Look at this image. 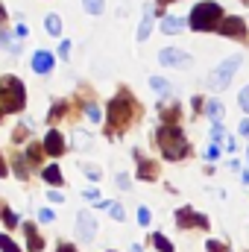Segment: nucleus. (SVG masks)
I'll list each match as a JSON object with an SVG mask.
<instances>
[{
  "label": "nucleus",
  "mask_w": 249,
  "mask_h": 252,
  "mask_svg": "<svg viewBox=\"0 0 249 252\" xmlns=\"http://www.w3.org/2000/svg\"><path fill=\"white\" fill-rule=\"evenodd\" d=\"M47 199H50V202H62L64 196L59 193V190H50V193H47Z\"/></svg>",
  "instance_id": "36"
},
{
  "label": "nucleus",
  "mask_w": 249,
  "mask_h": 252,
  "mask_svg": "<svg viewBox=\"0 0 249 252\" xmlns=\"http://www.w3.org/2000/svg\"><path fill=\"white\" fill-rule=\"evenodd\" d=\"M247 156H249V150H247Z\"/></svg>",
  "instance_id": "46"
},
{
  "label": "nucleus",
  "mask_w": 249,
  "mask_h": 252,
  "mask_svg": "<svg viewBox=\"0 0 249 252\" xmlns=\"http://www.w3.org/2000/svg\"><path fill=\"white\" fill-rule=\"evenodd\" d=\"M135 158H138V176H141V179H156V176H158V164H156V161L141 158V153H135Z\"/></svg>",
  "instance_id": "12"
},
{
  "label": "nucleus",
  "mask_w": 249,
  "mask_h": 252,
  "mask_svg": "<svg viewBox=\"0 0 249 252\" xmlns=\"http://www.w3.org/2000/svg\"><path fill=\"white\" fill-rule=\"evenodd\" d=\"M244 3H249V0H244Z\"/></svg>",
  "instance_id": "45"
},
{
  "label": "nucleus",
  "mask_w": 249,
  "mask_h": 252,
  "mask_svg": "<svg viewBox=\"0 0 249 252\" xmlns=\"http://www.w3.org/2000/svg\"><path fill=\"white\" fill-rule=\"evenodd\" d=\"M241 135H244V138H249V121H244V124H241Z\"/></svg>",
  "instance_id": "40"
},
{
  "label": "nucleus",
  "mask_w": 249,
  "mask_h": 252,
  "mask_svg": "<svg viewBox=\"0 0 249 252\" xmlns=\"http://www.w3.org/2000/svg\"><path fill=\"white\" fill-rule=\"evenodd\" d=\"M182 27H185V18H179V15H167V18L161 21V32H167V35L179 32Z\"/></svg>",
  "instance_id": "14"
},
{
  "label": "nucleus",
  "mask_w": 249,
  "mask_h": 252,
  "mask_svg": "<svg viewBox=\"0 0 249 252\" xmlns=\"http://www.w3.org/2000/svg\"><path fill=\"white\" fill-rule=\"evenodd\" d=\"M156 141H158V147L164 150V156H167L170 161L187 156V141H185V135H182L179 126H161V129L156 132Z\"/></svg>",
  "instance_id": "2"
},
{
  "label": "nucleus",
  "mask_w": 249,
  "mask_h": 252,
  "mask_svg": "<svg viewBox=\"0 0 249 252\" xmlns=\"http://www.w3.org/2000/svg\"><path fill=\"white\" fill-rule=\"evenodd\" d=\"M211 138H214V144H220V141L226 138V129H223L220 124H214V129H211Z\"/></svg>",
  "instance_id": "25"
},
{
  "label": "nucleus",
  "mask_w": 249,
  "mask_h": 252,
  "mask_svg": "<svg viewBox=\"0 0 249 252\" xmlns=\"http://www.w3.org/2000/svg\"><path fill=\"white\" fill-rule=\"evenodd\" d=\"M0 252H21V250L15 247V241L9 235H0Z\"/></svg>",
  "instance_id": "24"
},
{
  "label": "nucleus",
  "mask_w": 249,
  "mask_h": 252,
  "mask_svg": "<svg viewBox=\"0 0 249 252\" xmlns=\"http://www.w3.org/2000/svg\"><path fill=\"white\" fill-rule=\"evenodd\" d=\"M190 103H193V109H196V112H202V109H205V100H202V97H193Z\"/></svg>",
  "instance_id": "33"
},
{
  "label": "nucleus",
  "mask_w": 249,
  "mask_h": 252,
  "mask_svg": "<svg viewBox=\"0 0 249 252\" xmlns=\"http://www.w3.org/2000/svg\"><path fill=\"white\" fill-rule=\"evenodd\" d=\"M38 217H41L44 223H50V220H53V211H50V208H41V211H38Z\"/></svg>",
  "instance_id": "31"
},
{
  "label": "nucleus",
  "mask_w": 249,
  "mask_h": 252,
  "mask_svg": "<svg viewBox=\"0 0 249 252\" xmlns=\"http://www.w3.org/2000/svg\"><path fill=\"white\" fill-rule=\"evenodd\" d=\"M176 223L187 229V226H199V229H208V220H205V214H196L193 208H179L176 211Z\"/></svg>",
  "instance_id": "6"
},
{
  "label": "nucleus",
  "mask_w": 249,
  "mask_h": 252,
  "mask_svg": "<svg viewBox=\"0 0 249 252\" xmlns=\"http://www.w3.org/2000/svg\"><path fill=\"white\" fill-rule=\"evenodd\" d=\"M0 118H3V109H0Z\"/></svg>",
  "instance_id": "44"
},
{
  "label": "nucleus",
  "mask_w": 249,
  "mask_h": 252,
  "mask_svg": "<svg viewBox=\"0 0 249 252\" xmlns=\"http://www.w3.org/2000/svg\"><path fill=\"white\" fill-rule=\"evenodd\" d=\"M44 153H50V156H62L64 153V138L59 135V129H50V132H47V138H44Z\"/></svg>",
  "instance_id": "9"
},
{
  "label": "nucleus",
  "mask_w": 249,
  "mask_h": 252,
  "mask_svg": "<svg viewBox=\"0 0 249 252\" xmlns=\"http://www.w3.org/2000/svg\"><path fill=\"white\" fill-rule=\"evenodd\" d=\"M0 214H3V223H6L9 229H15V226H18V220H21V217H18L15 211H9V208H6L3 202H0Z\"/></svg>",
  "instance_id": "19"
},
{
  "label": "nucleus",
  "mask_w": 249,
  "mask_h": 252,
  "mask_svg": "<svg viewBox=\"0 0 249 252\" xmlns=\"http://www.w3.org/2000/svg\"><path fill=\"white\" fill-rule=\"evenodd\" d=\"M82 196H85V199H97V190H94V188H88L85 193H82Z\"/></svg>",
  "instance_id": "39"
},
{
  "label": "nucleus",
  "mask_w": 249,
  "mask_h": 252,
  "mask_svg": "<svg viewBox=\"0 0 249 252\" xmlns=\"http://www.w3.org/2000/svg\"><path fill=\"white\" fill-rule=\"evenodd\" d=\"M208 115H211L214 124H220V118H223V106H220L217 100H211V103H208Z\"/></svg>",
  "instance_id": "22"
},
{
  "label": "nucleus",
  "mask_w": 249,
  "mask_h": 252,
  "mask_svg": "<svg viewBox=\"0 0 249 252\" xmlns=\"http://www.w3.org/2000/svg\"><path fill=\"white\" fill-rule=\"evenodd\" d=\"M153 244H156V250H158V252H173V247H170V241H167L164 235H158V232L153 235Z\"/></svg>",
  "instance_id": "20"
},
{
  "label": "nucleus",
  "mask_w": 249,
  "mask_h": 252,
  "mask_svg": "<svg viewBox=\"0 0 249 252\" xmlns=\"http://www.w3.org/2000/svg\"><path fill=\"white\" fill-rule=\"evenodd\" d=\"M109 211H112V217H115V220H124V208H121L118 202H112V205H109Z\"/></svg>",
  "instance_id": "29"
},
{
  "label": "nucleus",
  "mask_w": 249,
  "mask_h": 252,
  "mask_svg": "<svg viewBox=\"0 0 249 252\" xmlns=\"http://www.w3.org/2000/svg\"><path fill=\"white\" fill-rule=\"evenodd\" d=\"M238 67H241V56H229L226 62H220L211 73H208V88H214V91L226 88V85L232 82V76H235Z\"/></svg>",
  "instance_id": "5"
},
{
  "label": "nucleus",
  "mask_w": 249,
  "mask_h": 252,
  "mask_svg": "<svg viewBox=\"0 0 249 252\" xmlns=\"http://www.w3.org/2000/svg\"><path fill=\"white\" fill-rule=\"evenodd\" d=\"M220 32L229 35V38H247V24H244V18L232 15V18H226V21L220 24Z\"/></svg>",
  "instance_id": "8"
},
{
  "label": "nucleus",
  "mask_w": 249,
  "mask_h": 252,
  "mask_svg": "<svg viewBox=\"0 0 249 252\" xmlns=\"http://www.w3.org/2000/svg\"><path fill=\"white\" fill-rule=\"evenodd\" d=\"M138 223L141 226H150V208H144V205L138 208Z\"/></svg>",
  "instance_id": "26"
},
{
  "label": "nucleus",
  "mask_w": 249,
  "mask_h": 252,
  "mask_svg": "<svg viewBox=\"0 0 249 252\" xmlns=\"http://www.w3.org/2000/svg\"><path fill=\"white\" fill-rule=\"evenodd\" d=\"M15 35H18V38H27V27H24V24H18V30H15Z\"/></svg>",
  "instance_id": "38"
},
{
  "label": "nucleus",
  "mask_w": 249,
  "mask_h": 252,
  "mask_svg": "<svg viewBox=\"0 0 249 252\" xmlns=\"http://www.w3.org/2000/svg\"><path fill=\"white\" fill-rule=\"evenodd\" d=\"M85 173H88V179H100V170H97V167H91V164L85 167Z\"/></svg>",
  "instance_id": "34"
},
{
  "label": "nucleus",
  "mask_w": 249,
  "mask_h": 252,
  "mask_svg": "<svg viewBox=\"0 0 249 252\" xmlns=\"http://www.w3.org/2000/svg\"><path fill=\"white\" fill-rule=\"evenodd\" d=\"M32 70H35V73H50V70H53V53L38 50V53L32 56Z\"/></svg>",
  "instance_id": "11"
},
{
  "label": "nucleus",
  "mask_w": 249,
  "mask_h": 252,
  "mask_svg": "<svg viewBox=\"0 0 249 252\" xmlns=\"http://www.w3.org/2000/svg\"><path fill=\"white\" fill-rule=\"evenodd\" d=\"M0 176H6V161H3V156H0Z\"/></svg>",
  "instance_id": "41"
},
{
  "label": "nucleus",
  "mask_w": 249,
  "mask_h": 252,
  "mask_svg": "<svg viewBox=\"0 0 249 252\" xmlns=\"http://www.w3.org/2000/svg\"><path fill=\"white\" fill-rule=\"evenodd\" d=\"M27 103V91H24V82L18 76H3L0 79V109L3 112H21Z\"/></svg>",
  "instance_id": "3"
},
{
  "label": "nucleus",
  "mask_w": 249,
  "mask_h": 252,
  "mask_svg": "<svg viewBox=\"0 0 249 252\" xmlns=\"http://www.w3.org/2000/svg\"><path fill=\"white\" fill-rule=\"evenodd\" d=\"M94 229H97V226H94V217H91V214H79V217H76V235H79L82 241H91V238H94Z\"/></svg>",
  "instance_id": "10"
},
{
  "label": "nucleus",
  "mask_w": 249,
  "mask_h": 252,
  "mask_svg": "<svg viewBox=\"0 0 249 252\" xmlns=\"http://www.w3.org/2000/svg\"><path fill=\"white\" fill-rule=\"evenodd\" d=\"M223 21H226L223 9H220L217 3H211V0L196 3V6H193V12H190V27H193V30H199V32L220 30V24H223Z\"/></svg>",
  "instance_id": "1"
},
{
  "label": "nucleus",
  "mask_w": 249,
  "mask_h": 252,
  "mask_svg": "<svg viewBox=\"0 0 249 252\" xmlns=\"http://www.w3.org/2000/svg\"><path fill=\"white\" fill-rule=\"evenodd\" d=\"M56 252H76V247H73V244H59V250Z\"/></svg>",
  "instance_id": "37"
},
{
  "label": "nucleus",
  "mask_w": 249,
  "mask_h": 252,
  "mask_svg": "<svg viewBox=\"0 0 249 252\" xmlns=\"http://www.w3.org/2000/svg\"><path fill=\"white\" fill-rule=\"evenodd\" d=\"M241 109H244V112H249V85L241 91Z\"/></svg>",
  "instance_id": "30"
},
{
  "label": "nucleus",
  "mask_w": 249,
  "mask_h": 252,
  "mask_svg": "<svg viewBox=\"0 0 249 252\" xmlns=\"http://www.w3.org/2000/svg\"><path fill=\"white\" fill-rule=\"evenodd\" d=\"M3 21H6V12H3V6H0V24H3Z\"/></svg>",
  "instance_id": "42"
},
{
  "label": "nucleus",
  "mask_w": 249,
  "mask_h": 252,
  "mask_svg": "<svg viewBox=\"0 0 249 252\" xmlns=\"http://www.w3.org/2000/svg\"><path fill=\"white\" fill-rule=\"evenodd\" d=\"M85 112H88V118H91V121H94V124H97V121H100V109H97V106H94V103H88V106H85Z\"/></svg>",
  "instance_id": "27"
},
{
  "label": "nucleus",
  "mask_w": 249,
  "mask_h": 252,
  "mask_svg": "<svg viewBox=\"0 0 249 252\" xmlns=\"http://www.w3.org/2000/svg\"><path fill=\"white\" fill-rule=\"evenodd\" d=\"M167 3H173V0H158V6H167Z\"/></svg>",
  "instance_id": "43"
},
{
  "label": "nucleus",
  "mask_w": 249,
  "mask_h": 252,
  "mask_svg": "<svg viewBox=\"0 0 249 252\" xmlns=\"http://www.w3.org/2000/svg\"><path fill=\"white\" fill-rule=\"evenodd\" d=\"M82 9L88 15H100L103 12V0H82Z\"/></svg>",
  "instance_id": "21"
},
{
  "label": "nucleus",
  "mask_w": 249,
  "mask_h": 252,
  "mask_svg": "<svg viewBox=\"0 0 249 252\" xmlns=\"http://www.w3.org/2000/svg\"><path fill=\"white\" fill-rule=\"evenodd\" d=\"M208 252H229L226 247H220L217 241H208Z\"/></svg>",
  "instance_id": "32"
},
{
  "label": "nucleus",
  "mask_w": 249,
  "mask_h": 252,
  "mask_svg": "<svg viewBox=\"0 0 249 252\" xmlns=\"http://www.w3.org/2000/svg\"><path fill=\"white\" fill-rule=\"evenodd\" d=\"M153 32V6H144V21L138 27V41H147Z\"/></svg>",
  "instance_id": "13"
},
{
  "label": "nucleus",
  "mask_w": 249,
  "mask_h": 252,
  "mask_svg": "<svg viewBox=\"0 0 249 252\" xmlns=\"http://www.w3.org/2000/svg\"><path fill=\"white\" fill-rule=\"evenodd\" d=\"M67 53H70V41H62V47H59V56L67 59Z\"/></svg>",
  "instance_id": "35"
},
{
  "label": "nucleus",
  "mask_w": 249,
  "mask_h": 252,
  "mask_svg": "<svg viewBox=\"0 0 249 252\" xmlns=\"http://www.w3.org/2000/svg\"><path fill=\"white\" fill-rule=\"evenodd\" d=\"M44 182H50V185H62V170H59V164H50V167L44 170Z\"/></svg>",
  "instance_id": "18"
},
{
  "label": "nucleus",
  "mask_w": 249,
  "mask_h": 252,
  "mask_svg": "<svg viewBox=\"0 0 249 252\" xmlns=\"http://www.w3.org/2000/svg\"><path fill=\"white\" fill-rule=\"evenodd\" d=\"M135 100L129 97V94H121V97H115L112 103H109V112H106V118H109V126H115V129H126L129 121L135 118Z\"/></svg>",
  "instance_id": "4"
},
{
  "label": "nucleus",
  "mask_w": 249,
  "mask_h": 252,
  "mask_svg": "<svg viewBox=\"0 0 249 252\" xmlns=\"http://www.w3.org/2000/svg\"><path fill=\"white\" fill-rule=\"evenodd\" d=\"M150 85H153V88H156L158 94H170V85H167V82H164L161 76H153V79H150Z\"/></svg>",
  "instance_id": "23"
},
{
  "label": "nucleus",
  "mask_w": 249,
  "mask_h": 252,
  "mask_svg": "<svg viewBox=\"0 0 249 252\" xmlns=\"http://www.w3.org/2000/svg\"><path fill=\"white\" fill-rule=\"evenodd\" d=\"M158 62L164 64V67H187V64H190V56L182 53V50L167 47V50H161V53H158Z\"/></svg>",
  "instance_id": "7"
},
{
  "label": "nucleus",
  "mask_w": 249,
  "mask_h": 252,
  "mask_svg": "<svg viewBox=\"0 0 249 252\" xmlns=\"http://www.w3.org/2000/svg\"><path fill=\"white\" fill-rule=\"evenodd\" d=\"M41 153H44V144H30L27 147V161L30 164H38L41 161Z\"/></svg>",
  "instance_id": "17"
},
{
  "label": "nucleus",
  "mask_w": 249,
  "mask_h": 252,
  "mask_svg": "<svg viewBox=\"0 0 249 252\" xmlns=\"http://www.w3.org/2000/svg\"><path fill=\"white\" fill-rule=\"evenodd\" d=\"M27 247H30V252H41V247H44V241H41V235L32 229V226H27Z\"/></svg>",
  "instance_id": "15"
},
{
  "label": "nucleus",
  "mask_w": 249,
  "mask_h": 252,
  "mask_svg": "<svg viewBox=\"0 0 249 252\" xmlns=\"http://www.w3.org/2000/svg\"><path fill=\"white\" fill-rule=\"evenodd\" d=\"M217 156H220V147H217V144H211V147L205 150V158H208V161H214Z\"/></svg>",
  "instance_id": "28"
},
{
  "label": "nucleus",
  "mask_w": 249,
  "mask_h": 252,
  "mask_svg": "<svg viewBox=\"0 0 249 252\" xmlns=\"http://www.w3.org/2000/svg\"><path fill=\"white\" fill-rule=\"evenodd\" d=\"M44 27H47V32L50 35H62V21H59V15H47V21H44Z\"/></svg>",
  "instance_id": "16"
}]
</instances>
